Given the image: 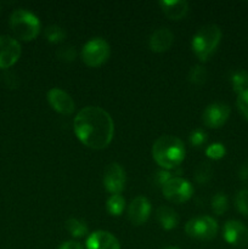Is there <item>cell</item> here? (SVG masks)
<instances>
[{"instance_id":"obj_1","label":"cell","mask_w":248,"mask_h":249,"mask_svg":"<svg viewBox=\"0 0 248 249\" xmlns=\"http://www.w3.org/2000/svg\"><path fill=\"white\" fill-rule=\"evenodd\" d=\"M74 133L85 146L102 150L113 139L114 124L111 116L101 107L88 106L75 116Z\"/></svg>"},{"instance_id":"obj_2","label":"cell","mask_w":248,"mask_h":249,"mask_svg":"<svg viewBox=\"0 0 248 249\" xmlns=\"http://www.w3.org/2000/svg\"><path fill=\"white\" fill-rule=\"evenodd\" d=\"M152 156L163 169L177 167L185 158L184 142L173 135H163L156 140L152 146Z\"/></svg>"},{"instance_id":"obj_3","label":"cell","mask_w":248,"mask_h":249,"mask_svg":"<svg viewBox=\"0 0 248 249\" xmlns=\"http://www.w3.org/2000/svg\"><path fill=\"white\" fill-rule=\"evenodd\" d=\"M10 27L15 36L24 41L33 40L40 32L39 18L24 9L15 10L10 17Z\"/></svg>"},{"instance_id":"obj_4","label":"cell","mask_w":248,"mask_h":249,"mask_svg":"<svg viewBox=\"0 0 248 249\" xmlns=\"http://www.w3.org/2000/svg\"><path fill=\"white\" fill-rule=\"evenodd\" d=\"M221 40V29L215 24H207L198 29L192 39V49L201 61H206L218 48Z\"/></svg>"},{"instance_id":"obj_5","label":"cell","mask_w":248,"mask_h":249,"mask_svg":"<svg viewBox=\"0 0 248 249\" xmlns=\"http://www.w3.org/2000/svg\"><path fill=\"white\" fill-rule=\"evenodd\" d=\"M111 53L108 43L102 38L90 39L82 49V60L89 67H99L106 62Z\"/></svg>"},{"instance_id":"obj_6","label":"cell","mask_w":248,"mask_h":249,"mask_svg":"<svg viewBox=\"0 0 248 249\" xmlns=\"http://www.w3.org/2000/svg\"><path fill=\"white\" fill-rule=\"evenodd\" d=\"M185 231L192 238L211 241L218 233V224L212 216H196L187 221Z\"/></svg>"},{"instance_id":"obj_7","label":"cell","mask_w":248,"mask_h":249,"mask_svg":"<svg viewBox=\"0 0 248 249\" xmlns=\"http://www.w3.org/2000/svg\"><path fill=\"white\" fill-rule=\"evenodd\" d=\"M162 192L168 201L179 204L191 198L194 187L182 178H170L162 186Z\"/></svg>"},{"instance_id":"obj_8","label":"cell","mask_w":248,"mask_h":249,"mask_svg":"<svg viewBox=\"0 0 248 249\" xmlns=\"http://www.w3.org/2000/svg\"><path fill=\"white\" fill-rule=\"evenodd\" d=\"M21 45L10 36H0V68H9L18 61Z\"/></svg>"},{"instance_id":"obj_9","label":"cell","mask_w":248,"mask_h":249,"mask_svg":"<svg viewBox=\"0 0 248 249\" xmlns=\"http://www.w3.org/2000/svg\"><path fill=\"white\" fill-rule=\"evenodd\" d=\"M230 107L224 102H214V104L208 105L203 112V122L209 128H220L225 124L230 116Z\"/></svg>"},{"instance_id":"obj_10","label":"cell","mask_w":248,"mask_h":249,"mask_svg":"<svg viewBox=\"0 0 248 249\" xmlns=\"http://www.w3.org/2000/svg\"><path fill=\"white\" fill-rule=\"evenodd\" d=\"M104 186L112 195L121 194L125 187V172L118 163H111L104 174Z\"/></svg>"},{"instance_id":"obj_11","label":"cell","mask_w":248,"mask_h":249,"mask_svg":"<svg viewBox=\"0 0 248 249\" xmlns=\"http://www.w3.org/2000/svg\"><path fill=\"white\" fill-rule=\"evenodd\" d=\"M224 238L229 245L243 247L248 245V229L238 220H229L224 225Z\"/></svg>"},{"instance_id":"obj_12","label":"cell","mask_w":248,"mask_h":249,"mask_svg":"<svg viewBox=\"0 0 248 249\" xmlns=\"http://www.w3.org/2000/svg\"><path fill=\"white\" fill-rule=\"evenodd\" d=\"M48 101L50 106L55 109L56 112L61 114H72L74 112L75 104L70 94L63 91L62 89L53 88L49 90L48 92Z\"/></svg>"},{"instance_id":"obj_13","label":"cell","mask_w":248,"mask_h":249,"mask_svg":"<svg viewBox=\"0 0 248 249\" xmlns=\"http://www.w3.org/2000/svg\"><path fill=\"white\" fill-rule=\"evenodd\" d=\"M151 214V203L146 197L138 196L131 201L129 206L128 215L134 225H142Z\"/></svg>"},{"instance_id":"obj_14","label":"cell","mask_w":248,"mask_h":249,"mask_svg":"<svg viewBox=\"0 0 248 249\" xmlns=\"http://www.w3.org/2000/svg\"><path fill=\"white\" fill-rule=\"evenodd\" d=\"M87 249H121L118 240L107 231H95L88 237Z\"/></svg>"},{"instance_id":"obj_15","label":"cell","mask_w":248,"mask_h":249,"mask_svg":"<svg viewBox=\"0 0 248 249\" xmlns=\"http://www.w3.org/2000/svg\"><path fill=\"white\" fill-rule=\"evenodd\" d=\"M173 41H174L173 32L169 28L162 27L156 29L150 36V48L155 53H164L172 46Z\"/></svg>"},{"instance_id":"obj_16","label":"cell","mask_w":248,"mask_h":249,"mask_svg":"<svg viewBox=\"0 0 248 249\" xmlns=\"http://www.w3.org/2000/svg\"><path fill=\"white\" fill-rule=\"evenodd\" d=\"M160 7L165 16L170 19H181L189 10V4L185 0H160Z\"/></svg>"},{"instance_id":"obj_17","label":"cell","mask_w":248,"mask_h":249,"mask_svg":"<svg viewBox=\"0 0 248 249\" xmlns=\"http://www.w3.org/2000/svg\"><path fill=\"white\" fill-rule=\"evenodd\" d=\"M157 220L160 228H163L164 230H172V229L177 228V223H179V215L173 208L163 206L157 209Z\"/></svg>"},{"instance_id":"obj_18","label":"cell","mask_w":248,"mask_h":249,"mask_svg":"<svg viewBox=\"0 0 248 249\" xmlns=\"http://www.w3.org/2000/svg\"><path fill=\"white\" fill-rule=\"evenodd\" d=\"M107 211L111 215H121L124 211V207H125V199L122 196L121 194L112 195L108 199H107Z\"/></svg>"},{"instance_id":"obj_19","label":"cell","mask_w":248,"mask_h":249,"mask_svg":"<svg viewBox=\"0 0 248 249\" xmlns=\"http://www.w3.org/2000/svg\"><path fill=\"white\" fill-rule=\"evenodd\" d=\"M66 229L68 230V232L73 236V237H83V236L87 235L88 228L87 224L84 221L79 220V219L71 218L66 221Z\"/></svg>"},{"instance_id":"obj_20","label":"cell","mask_w":248,"mask_h":249,"mask_svg":"<svg viewBox=\"0 0 248 249\" xmlns=\"http://www.w3.org/2000/svg\"><path fill=\"white\" fill-rule=\"evenodd\" d=\"M231 84H232L233 90L237 94L248 90V72L246 71H237L233 73L231 77Z\"/></svg>"},{"instance_id":"obj_21","label":"cell","mask_w":248,"mask_h":249,"mask_svg":"<svg viewBox=\"0 0 248 249\" xmlns=\"http://www.w3.org/2000/svg\"><path fill=\"white\" fill-rule=\"evenodd\" d=\"M45 36L50 43L57 44L66 38V32L62 27L57 24H51L45 28Z\"/></svg>"},{"instance_id":"obj_22","label":"cell","mask_w":248,"mask_h":249,"mask_svg":"<svg viewBox=\"0 0 248 249\" xmlns=\"http://www.w3.org/2000/svg\"><path fill=\"white\" fill-rule=\"evenodd\" d=\"M229 207V201L228 197L223 192H218L216 195H214L213 199H212V208H213L214 213L216 215H223L226 211H228Z\"/></svg>"},{"instance_id":"obj_23","label":"cell","mask_w":248,"mask_h":249,"mask_svg":"<svg viewBox=\"0 0 248 249\" xmlns=\"http://www.w3.org/2000/svg\"><path fill=\"white\" fill-rule=\"evenodd\" d=\"M189 80L192 84L196 85H202L206 83L207 80V70L203 66H195L190 70L189 72Z\"/></svg>"},{"instance_id":"obj_24","label":"cell","mask_w":248,"mask_h":249,"mask_svg":"<svg viewBox=\"0 0 248 249\" xmlns=\"http://www.w3.org/2000/svg\"><path fill=\"white\" fill-rule=\"evenodd\" d=\"M212 174H213V170H212L211 165L208 163H201L195 170V178H196L197 182H199V184L208 182L211 180Z\"/></svg>"},{"instance_id":"obj_25","label":"cell","mask_w":248,"mask_h":249,"mask_svg":"<svg viewBox=\"0 0 248 249\" xmlns=\"http://www.w3.org/2000/svg\"><path fill=\"white\" fill-rule=\"evenodd\" d=\"M238 212L245 216H248V190H241L237 192L235 199Z\"/></svg>"},{"instance_id":"obj_26","label":"cell","mask_w":248,"mask_h":249,"mask_svg":"<svg viewBox=\"0 0 248 249\" xmlns=\"http://www.w3.org/2000/svg\"><path fill=\"white\" fill-rule=\"evenodd\" d=\"M226 150L225 146L220 142H214L212 145H209L206 150V155L208 156L212 160H220L225 156Z\"/></svg>"},{"instance_id":"obj_27","label":"cell","mask_w":248,"mask_h":249,"mask_svg":"<svg viewBox=\"0 0 248 249\" xmlns=\"http://www.w3.org/2000/svg\"><path fill=\"white\" fill-rule=\"evenodd\" d=\"M56 56L60 61H63V62H72L73 60L77 56V51L73 46L67 45V46H63V48H60L56 53Z\"/></svg>"},{"instance_id":"obj_28","label":"cell","mask_w":248,"mask_h":249,"mask_svg":"<svg viewBox=\"0 0 248 249\" xmlns=\"http://www.w3.org/2000/svg\"><path fill=\"white\" fill-rule=\"evenodd\" d=\"M189 140L191 145H194L195 147H198V146L204 145L207 141V134L204 133L201 129H196V130L192 131L189 136Z\"/></svg>"},{"instance_id":"obj_29","label":"cell","mask_w":248,"mask_h":249,"mask_svg":"<svg viewBox=\"0 0 248 249\" xmlns=\"http://www.w3.org/2000/svg\"><path fill=\"white\" fill-rule=\"evenodd\" d=\"M237 107L245 119L248 121V90L238 94L237 97Z\"/></svg>"},{"instance_id":"obj_30","label":"cell","mask_w":248,"mask_h":249,"mask_svg":"<svg viewBox=\"0 0 248 249\" xmlns=\"http://www.w3.org/2000/svg\"><path fill=\"white\" fill-rule=\"evenodd\" d=\"M170 179V177H169V173L168 172H164V170H163V172H158L157 174H156V177H155V180L156 181H157V184L158 185H164L165 182L168 181V180Z\"/></svg>"},{"instance_id":"obj_31","label":"cell","mask_w":248,"mask_h":249,"mask_svg":"<svg viewBox=\"0 0 248 249\" xmlns=\"http://www.w3.org/2000/svg\"><path fill=\"white\" fill-rule=\"evenodd\" d=\"M58 249H83V246L75 241H67V242H63Z\"/></svg>"},{"instance_id":"obj_32","label":"cell","mask_w":248,"mask_h":249,"mask_svg":"<svg viewBox=\"0 0 248 249\" xmlns=\"http://www.w3.org/2000/svg\"><path fill=\"white\" fill-rule=\"evenodd\" d=\"M238 174H240V179L242 180V181L248 182V164L242 165Z\"/></svg>"},{"instance_id":"obj_33","label":"cell","mask_w":248,"mask_h":249,"mask_svg":"<svg viewBox=\"0 0 248 249\" xmlns=\"http://www.w3.org/2000/svg\"><path fill=\"white\" fill-rule=\"evenodd\" d=\"M163 249H179L177 247H165V248H163Z\"/></svg>"}]
</instances>
